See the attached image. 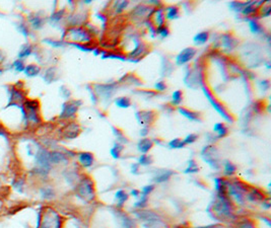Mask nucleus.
<instances>
[{
	"mask_svg": "<svg viewBox=\"0 0 271 228\" xmlns=\"http://www.w3.org/2000/svg\"><path fill=\"white\" fill-rule=\"evenodd\" d=\"M195 54H196L195 49H193V48L184 49L182 52L179 53V55L177 56V58H176V63H177V65H179V66L184 65V64L188 63L189 61L192 60L194 58V56H195Z\"/></svg>",
	"mask_w": 271,
	"mask_h": 228,
	"instance_id": "1",
	"label": "nucleus"
},
{
	"mask_svg": "<svg viewBox=\"0 0 271 228\" xmlns=\"http://www.w3.org/2000/svg\"><path fill=\"white\" fill-rule=\"evenodd\" d=\"M69 33L72 36L73 41H77L79 43H86L91 40L89 34L82 29H72Z\"/></svg>",
	"mask_w": 271,
	"mask_h": 228,
	"instance_id": "2",
	"label": "nucleus"
},
{
	"mask_svg": "<svg viewBox=\"0 0 271 228\" xmlns=\"http://www.w3.org/2000/svg\"><path fill=\"white\" fill-rule=\"evenodd\" d=\"M78 160L83 167H91L94 164V154L91 152H81L78 155Z\"/></svg>",
	"mask_w": 271,
	"mask_h": 228,
	"instance_id": "3",
	"label": "nucleus"
},
{
	"mask_svg": "<svg viewBox=\"0 0 271 228\" xmlns=\"http://www.w3.org/2000/svg\"><path fill=\"white\" fill-rule=\"evenodd\" d=\"M37 162L42 168L48 170L49 167V153L45 150H40L37 154Z\"/></svg>",
	"mask_w": 271,
	"mask_h": 228,
	"instance_id": "4",
	"label": "nucleus"
},
{
	"mask_svg": "<svg viewBox=\"0 0 271 228\" xmlns=\"http://www.w3.org/2000/svg\"><path fill=\"white\" fill-rule=\"evenodd\" d=\"M93 184L91 181H85L82 183V187H81V196L84 197V198H88V199H91L93 198Z\"/></svg>",
	"mask_w": 271,
	"mask_h": 228,
	"instance_id": "5",
	"label": "nucleus"
},
{
	"mask_svg": "<svg viewBox=\"0 0 271 228\" xmlns=\"http://www.w3.org/2000/svg\"><path fill=\"white\" fill-rule=\"evenodd\" d=\"M77 111V106L73 104V102H69V104H64L63 107V112H62V118H70L72 117L75 112Z\"/></svg>",
	"mask_w": 271,
	"mask_h": 228,
	"instance_id": "6",
	"label": "nucleus"
},
{
	"mask_svg": "<svg viewBox=\"0 0 271 228\" xmlns=\"http://www.w3.org/2000/svg\"><path fill=\"white\" fill-rule=\"evenodd\" d=\"M153 146V143L151 140L147 139V138H144V139H141L138 142L137 144V147H138V150L140 151L141 153H146L148 152L150 149H151V147Z\"/></svg>",
	"mask_w": 271,
	"mask_h": 228,
	"instance_id": "7",
	"label": "nucleus"
},
{
	"mask_svg": "<svg viewBox=\"0 0 271 228\" xmlns=\"http://www.w3.org/2000/svg\"><path fill=\"white\" fill-rule=\"evenodd\" d=\"M205 94H206V95H207V97H208L209 101H210V102H211V104H212V106H213V107H214V109H215V110H216V111H217V112H218V113H219V114H221V116H222V117H223V118H224V119H226V121H231V116H229V115H227V113H226V111H224V110H223V107H221V104H217V102H216L215 101H213V99H212V98H211V96H210V95H209V94H208V93H206V92H205Z\"/></svg>",
	"mask_w": 271,
	"mask_h": 228,
	"instance_id": "8",
	"label": "nucleus"
},
{
	"mask_svg": "<svg viewBox=\"0 0 271 228\" xmlns=\"http://www.w3.org/2000/svg\"><path fill=\"white\" fill-rule=\"evenodd\" d=\"M213 131L217 134V138H222L226 137L227 135V128L223 123H216L213 126Z\"/></svg>",
	"mask_w": 271,
	"mask_h": 228,
	"instance_id": "9",
	"label": "nucleus"
},
{
	"mask_svg": "<svg viewBox=\"0 0 271 228\" xmlns=\"http://www.w3.org/2000/svg\"><path fill=\"white\" fill-rule=\"evenodd\" d=\"M150 113L149 112H140L137 113V119L140 122V124L145 125V124H150L152 122V120L150 119Z\"/></svg>",
	"mask_w": 271,
	"mask_h": 228,
	"instance_id": "10",
	"label": "nucleus"
},
{
	"mask_svg": "<svg viewBox=\"0 0 271 228\" xmlns=\"http://www.w3.org/2000/svg\"><path fill=\"white\" fill-rule=\"evenodd\" d=\"M208 33L207 32H201V33H198L197 35L194 37V43H195L196 45H203L204 43L207 42V40H208Z\"/></svg>",
	"mask_w": 271,
	"mask_h": 228,
	"instance_id": "11",
	"label": "nucleus"
},
{
	"mask_svg": "<svg viewBox=\"0 0 271 228\" xmlns=\"http://www.w3.org/2000/svg\"><path fill=\"white\" fill-rule=\"evenodd\" d=\"M165 17H167L168 19H174L179 17V9L176 6H170L166 9V15Z\"/></svg>",
	"mask_w": 271,
	"mask_h": 228,
	"instance_id": "12",
	"label": "nucleus"
},
{
	"mask_svg": "<svg viewBox=\"0 0 271 228\" xmlns=\"http://www.w3.org/2000/svg\"><path fill=\"white\" fill-rule=\"evenodd\" d=\"M172 175H173V171H171V170L163 171V172H160V175H157L155 176L154 181H155V183L160 184V183H163V181H167Z\"/></svg>",
	"mask_w": 271,
	"mask_h": 228,
	"instance_id": "13",
	"label": "nucleus"
},
{
	"mask_svg": "<svg viewBox=\"0 0 271 228\" xmlns=\"http://www.w3.org/2000/svg\"><path fill=\"white\" fill-rule=\"evenodd\" d=\"M179 112H180L184 117L188 118V119L191 120V121H199V116H198V114H196V113L188 111V110H186V109H181V107L179 109Z\"/></svg>",
	"mask_w": 271,
	"mask_h": 228,
	"instance_id": "14",
	"label": "nucleus"
},
{
	"mask_svg": "<svg viewBox=\"0 0 271 228\" xmlns=\"http://www.w3.org/2000/svg\"><path fill=\"white\" fill-rule=\"evenodd\" d=\"M49 160L51 163H60L65 160V156L59 152H53L49 154Z\"/></svg>",
	"mask_w": 271,
	"mask_h": 228,
	"instance_id": "15",
	"label": "nucleus"
},
{
	"mask_svg": "<svg viewBox=\"0 0 271 228\" xmlns=\"http://www.w3.org/2000/svg\"><path fill=\"white\" fill-rule=\"evenodd\" d=\"M223 170H224V175H232L237 170V167L234 163L229 162V161H226L223 165Z\"/></svg>",
	"mask_w": 271,
	"mask_h": 228,
	"instance_id": "16",
	"label": "nucleus"
},
{
	"mask_svg": "<svg viewBox=\"0 0 271 228\" xmlns=\"http://www.w3.org/2000/svg\"><path fill=\"white\" fill-rule=\"evenodd\" d=\"M116 199H117V201H118L119 206H122V205L128 200V195H127L126 192H124L123 190H119V191L116 193Z\"/></svg>",
	"mask_w": 271,
	"mask_h": 228,
	"instance_id": "17",
	"label": "nucleus"
},
{
	"mask_svg": "<svg viewBox=\"0 0 271 228\" xmlns=\"http://www.w3.org/2000/svg\"><path fill=\"white\" fill-rule=\"evenodd\" d=\"M183 99V93L181 90H176L172 94V104L174 106H178L182 102Z\"/></svg>",
	"mask_w": 271,
	"mask_h": 228,
	"instance_id": "18",
	"label": "nucleus"
},
{
	"mask_svg": "<svg viewBox=\"0 0 271 228\" xmlns=\"http://www.w3.org/2000/svg\"><path fill=\"white\" fill-rule=\"evenodd\" d=\"M163 21H165V15L162 9H157L155 11V24L157 27H160L163 25Z\"/></svg>",
	"mask_w": 271,
	"mask_h": 228,
	"instance_id": "19",
	"label": "nucleus"
},
{
	"mask_svg": "<svg viewBox=\"0 0 271 228\" xmlns=\"http://www.w3.org/2000/svg\"><path fill=\"white\" fill-rule=\"evenodd\" d=\"M24 71L27 76H36L40 72V68L36 65H29L25 68Z\"/></svg>",
	"mask_w": 271,
	"mask_h": 228,
	"instance_id": "20",
	"label": "nucleus"
},
{
	"mask_svg": "<svg viewBox=\"0 0 271 228\" xmlns=\"http://www.w3.org/2000/svg\"><path fill=\"white\" fill-rule=\"evenodd\" d=\"M116 104L117 107H129L131 106V101L128 98V97H119V98L116 99Z\"/></svg>",
	"mask_w": 271,
	"mask_h": 228,
	"instance_id": "21",
	"label": "nucleus"
},
{
	"mask_svg": "<svg viewBox=\"0 0 271 228\" xmlns=\"http://www.w3.org/2000/svg\"><path fill=\"white\" fill-rule=\"evenodd\" d=\"M199 171V166L197 163L195 162V160H190L189 161V164H188V167L186 168L185 172L186 173H195Z\"/></svg>",
	"mask_w": 271,
	"mask_h": 228,
	"instance_id": "22",
	"label": "nucleus"
},
{
	"mask_svg": "<svg viewBox=\"0 0 271 228\" xmlns=\"http://www.w3.org/2000/svg\"><path fill=\"white\" fill-rule=\"evenodd\" d=\"M169 146L171 148H175V149H179V148H183L185 144H184V141L179 139V138H176V139H173L172 141L169 142Z\"/></svg>",
	"mask_w": 271,
	"mask_h": 228,
	"instance_id": "23",
	"label": "nucleus"
},
{
	"mask_svg": "<svg viewBox=\"0 0 271 228\" xmlns=\"http://www.w3.org/2000/svg\"><path fill=\"white\" fill-rule=\"evenodd\" d=\"M122 150H123V146L120 144H115L114 147H112L111 149V154L114 158H119Z\"/></svg>",
	"mask_w": 271,
	"mask_h": 228,
	"instance_id": "24",
	"label": "nucleus"
},
{
	"mask_svg": "<svg viewBox=\"0 0 271 228\" xmlns=\"http://www.w3.org/2000/svg\"><path fill=\"white\" fill-rule=\"evenodd\" d=\"M152 162V159L151 157H150L149 155H146V154H143L139 157V161H138V164L139 165H148L150 164V163Z\"/></svg>",
	"mask_w": 271,
	"mask_h": 228,
	"instance_id": "25",
	"label": "nucleus"
},
{
	"mask_svg": "<svg viewBox=\"0 0 271 228\" xmlns=\"http://www.w3.org/2000/svg\"><path fill=\"white\" fill-rule=\"evenodd\" d=\"M249 25H250V30H251V32L254 33V34H259V33L262 30L261 25L258 24L257 21H255V20H251Z\"/></svg>",
	"mask_w": 271,
	"mask_h": 228,
	"instance_id": "26",
	"label": "nucleus"
},
{
	"mask_svg": "<svg viewBox=\"0 0 271 228\" xmlns=\"http://www.w3.org/2000/svg\"><path fill=\"white\" fill-rule=\"evenodd\" d=\"M147 204V196H144V195H141V199L139 200L138 202L135 203L134 206L136 207V208H144L145 206H146Z\"/></svg>",
	"mask_w": 271,
	"mask_h": 228,
	"instance_id": "27",
	"label": "nucleus"
},
{
	"mask_svg": "<svg viewBox=\"0 0 271 228\" xmlns=\"http://www.w3.org/2000/svg\"><path fill=\"white\" fill-rule=\"evenodd\" d=\"M198 136L196 134H190V135H187L186 138L184 139V144H192V143L195 142L196 140H197Z\"/></svg>",
	"mask_w": 271,
	"mask_h": 228,
	"instance_id": "28",
	"label": "nucleus"
},
{
	"mask_svg": "<svg viewBox=\"0 0 271 228\" xmlns=\"http://www.w3.org/2000/svg\"><path fill=\"white\" fill-rule=\"evenodd\" d=\"M255 11H256V7H253L251 4L247 5V7H245V8L242 9V12L245 15H250V14L254 13Z\"/></svg>",
	"mask_w": 271,
	"mask_h": 228,
	"instance_id": "29",
	"label": "nucleus"
},
{
	"mask_svg": "<svg viewBox=\"0 0 271 228\" xmlns=\"http://www.w3.org/2000/svg\"><path fill=\"white\" fill-rule=\"evenodd\" d=\"M41 193H42L43 197L46 199H49V198H52L53 196H54V192L52 191L51 189H43L42 191H41Z\"/></svg>",
	"mask_w": 271,
	"mask_h": 228,
	"instance_id": "30",
	"label": "nucleus"
},
{
	"mask_svg": "<svg viewBox=\"0 0 271 228\" xmlns=\"http://www.w3.org/2000/svg\"><path fill=\"white\" fill-rule=\"evenodd\" d=\"M153 189H154V186H153V184L143 187L142 191H141V195H144V196H148V195H149L153 191Z\"/></svg>",
	"mask_w": 271,
	"mask_h": 228,
	"instance_id": "31",
	"label": "nucleus"
},
{
	"mask_svg": "<svg viewBox=\"0 0 271 228\" xmlns=\"http://www.w3.org/2000/svg\"><path fill=\"white\" fill-rule=\"evenodd\" d=\"M157 32H158V34H160L162 37H167V36L169 35V29L166 25H163V27H157Z\"/></svg>",
	"mask_w": 271,
	"mask_h": 228,
	"instance_id": "32",
	"label": "nucleus"
},
{
	"mask_svg": "<svg viewBox=\"0 0 271 228\" xmlns=\"http://www.w3.org/2000/svg\"><path fill=\"white\" fill-rule=\"evenodd\" d=\"M30 52H32V50H30V47H29V46H27V47H25L22 51H20L19 57H20V58H22V57H27V56H29V55H30Z\"/></svg>",
	"mask_w": 271,
	"mask_h": 228,
	"instance_id": "33",
	"label": "nucleus"
},
{
	"mask_svg": "<svg viewBox=\"0 0 271 228\" xmlns=\"http://www.w3.org/2000/svg\"><path fill=\"white\" fill-rule=\"evenodd\" d=\"M30 21H32L33 25H34L36 29H39L41 27V24H42V20H41L39 17H34L33 19H30Z\"/></svg>",
	"mask_w": 271,
	"mask_h": 228,
	"instance_id": "34",
	"label": "nucleus"
},
{
	"mask_svg": "<svg viewBox=\"0 0 271 228\" xmlns=\"http://www.w3.org/2000/svg\"><path fill=\"white\" fill-rule=\"evenodd\" d=\"M14 67H15V69H16L17 71H24L25 70V65H24V63L22 62V61H16V62H14Z\"/></svg>",
	"mask_w": 271,
	"mask_h": 228,
	"instance_id": "35",
	"label": "nucleus"
},
{
	"mask_svg": "<svg viewBox=\"0 0 271 228\" xmlns=\"http://www.w3.org/2000/svg\"><path fill=\"white\" fill-rule=\"evenodd\" d=\"M166 88H167V85H166V83L163 81H160V82L155 84V89L158 91H163Z\"/></svg>",
	"mask_w": 271,
	"mask_h": 228,
	"instance_id": "36",
	"label": "nucleus"
},
{
	"mask_svg": "<svg viewBox=\"0 0 271 228\" xmlns=\"http://www.w3.org/2000/svg\"><path fill=\"white\" fill-rule=\"evenodd\" d=\"M131 195L133 197H138V196H140V192L138 191V190H132Z\"/></svg>",
	"mask_w": 271,
	"mask_h": 228,
	"instance_id": "37",
	"label": "nucleus"
},
{
	"mask_svg": "<svg viewBox=\"0 0 271 228\" xmlns=\"http://www.w3.org/2000/svg\"><path fill=\"white\" fill-rule=\"evenodd\" d=\"M221 188H226V186L223 184V181H221ZM219 189H221V186H219L218 183H216V190L218 191Z\"/></svg>",
	"mask_w": 271,
	"mask_h": 228,
	"instance_id": "38",
	"label": "nucleus"
},
{
	"mask_svg": "<svg viewBox=\"0 0 271 228\" xmlns=\"http://www.w3.org/2000/svg\"><path fill=\"white\" fill-rule=\"evenodd\" d=\"M138 171V165H133L132 166V172H136Z\"/></svg>",
	"mask_w": 271,
	"mask_h": 228,
	"instance_id": "39",
	"label": "nucleus"
},
{
	"mask_svg": "<svg viewBox=\"0 0 271 228\" xmlns=\"http://www.w3.org/2000/svg\"><path fill=\"white\" fill-rule=\"evenodd\" d=\"M0 135H4V134H3V132H2V131H0Z\"/></svg>",
	"mask_w": 271,
	"mask_h": 228,
	"instance_id": "40",
	"label": "nucleus"
}]
</instances>
